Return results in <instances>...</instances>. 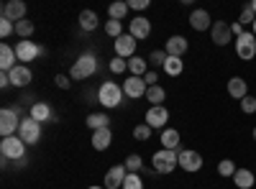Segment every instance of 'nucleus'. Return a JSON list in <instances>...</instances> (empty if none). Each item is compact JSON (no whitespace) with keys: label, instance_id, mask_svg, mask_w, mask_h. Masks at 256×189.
<instances>
[{"label":"nucleus","instance_id":"1","mask_svg":"<svg viewBox=\"0 0 256 189\" xmlns=\"http://www.w3.org/2000/svg\"><path fill=\"white\" fill-rule=\"evenodd\" d=\"M152 164H154V172L156 174H172L177 166H180V154L177 151H169V149H162V151L154 154Z\"/></svg>","mask_w":256,"mask_h":189},{"label":"nucleus","instance_id":"2","mask_svg":"<svg viewBox=\"0 0 256 189\" xmlns=\"http://www.w3.org/2000/svg\"><path fill=\"white\" fill-rule=\"evenodd\" d=\"M98 100L102 108H118L123 102V87L116 85V82H102L98 90Z\"/></svg>","mask_w":256,"mask_h":189},{"label":"nucleus","instance_id":"3","mask_svg":"<svg viewBox=\"0 0 256 189\" xmlns=\"http://www.w3.org/2000/svg\"><path fill=\"white\" fill-rule=\"evenodd\" d=\"M95 69H98V59L92 54H82L70 69V79H88L95 74Z\"/></svg>","mask_w":256,"mask_h":189},{"label":"nucleus","instance_id":"4","mask_svg":"<svg viewBox=\"0 0 256 189\" xmlns=\"http://www.w3.org/2000/svg\"><path fill=\"white\" fill-rule=\"evenodd\" d=\"M18 136L26 146H36L38 138H41V123H36L31 115L20 120V128H18Z\"/></svg>","mask_w":256,"mask_h":189},{"label":"nucleus","instance_id":"5","mask_svg":"<svg viewBox=\"0 0 256 189\" xmlns=\"http://www.w3.org/2000/svg\"><path fill=\"white\" fill-rule=\"evenodd\" d=\"M18 128H20L18 113L10 110V108H3V110H0V136H3V138H10Z\"/></svg>","mask_w":256,"mask_h":189},{"label":"nucleus","instance_id":"6","mask_svg":"<svg viewBox=\"0 0 256 189\" xmlns=\"http://www.w3.org/2000/svg\"><path fill=\"white\" fill-rule=\"evenodd\" d=\"M0 154H3L6 159H24V154H26V143L20 141V136L3 138V141H0Z\"/></svg>","mask_w":256,"mask_h":189},{"label":"nucleus","instance_id":"7","mask_svg":"<svg viewBox=\"0 0 256 189\" xmlns=\"http://www.w3.org/2000/svg\"><path fill=\"white\" fill-rule=\"evenodd\" d=\"M236 54L244 61H248V59L256 56V36H254V31H246L244 36L236 38Z\"/></svg>","mask_w":256,"mask_h":189},{"label":"nucleus","instance_id":"8","mask_svg":"<svg viewBox=\"0 0 256 189\" xmlns=\"http://www.w3.org/2000/svg\"><path fill=\"white\" fill-rule=\"evenodd\" d=\"M180 169H184V172H190V174L200 172V169H202V156H200L198 151H192V149L180 151Z\"/></svg>","mask_w":256,"mask_h":189},{"label":"nucleus","instance_id":"9","mask_svg":"<svg viewBox=\"0 0 256 189\" xmlns=\"http://www.w3.org/2000/svg\"><path fill=\"white\" fill-rule=\"evenodd\" d=\"M146 92H148V85L144 82V77H128L123 82V95H128V97L138 100V97H146Z\"/></svg>","mask_w":256,"mask_h":189},{"label":"nucleus","instance_id":"10","mask_svg":"<svg viewBox=\"0 0 256 189\" xmlns=\"http://www.w3.org/2000/svg\"><path fill=\"white\" fill-rule=\"evenodd\" d=\"M169 123V110L164 105H152V108L146 110V125H152V128H164Z\"/></svg>","mask_w":256,"mask_h":189},{"label":"nucleus","instance_id":"11","mask_svg":"<svg viewBox=\"0 0 256 189\" xmlns=\"http://www.w3.org/2000/svg\"><path fill=\"white\" fill-rule=\"evenodd\" d=\"M210 36H212V44H218V46H226V44L233 41V31H230V26L226 23V20H216L212 28H210Z\"/></svg>","mask_w":256,"mask_h":189},{"label":"nucleus","instance_id":"12","mask_svg":"<svg viewBox=\"0 0 256 189\" xmlns=\"http://www.w3.org/2000/svg\"><path fill=\"white\" fill-rule=\"evenodd\" d=\"M24 15H26V3L24 0H8V3L3 5V18L13 20V23L24 20Z\"/></svg>","mask_w":256,"mask_h":189},{"label":"nucleus","instance_id":"13","mask_svg":"<svg viewBox=\"0 0 256 189\" xmlns=\"http://www.w3.org/2000/svg\"><path fill=\"white\" fill-rule=\"evenodd\" d=\"M126 177H128V169H126L123 164L108 169V174H105V189H118V187H123Z\"/></svg>","mask_w":256,"mask_h":189},{"label":"nucleus","instance_id":"14","mask_svg":"<svg viewBox=\"0 0 256 189\" xmlns=\"http://www.w3.org/2000/svg\"><path fill=\"white\" fill-rule=\"evenodd\" d=\"M136 54V38L131 33H123L116 38V56H134Z\"/></svg>","mask_w":256,"mask_h":189},{"label":"nucleus","instance_id":"15","mask_svg":"<svg viewBox=\"0 0 256 189\" xmlns=\"http://www.w3.org/2000/svg\"><path fill=\"white\" fill-rule=\"evenodd\" d=\"M38 54H41V49L34 44V41H18V44H16V56H18V61H34Z\"/></svg>","mask_w":256,"mask_h":189},{"label":"nucleus","instance_id":"16","mask_svg":"<svg viewBox=\"0 0 256 189\" xmlns=\"http://www.w3.org/2000/svg\"><path fill=\"white\" fill-rule=\"evenodd\" d=\"M212 23H216V20H210V13L202 10V8L190 13V26L195 31H208V28H212Z\"/></svg>","mask_w":256,"mask_h":189},{"label":"nucleus","instance_id":"17","mask_svg":"<svg viewBox=\"0 0 256 189\" xmlns=\"http://www.w3.org/2000/svg\"><path fill=\"white\" fill-rule=\"evenodd\" d=\"M187 38L184 36H172V38H166V46H164V51L169 54V56H184L187 54Z\"/></svg>","mask_w":256,"mask_h":189},{"label":"nucleus","instance_id":"18","mask_svg":"<svg viewBox=\"0 0 256 189\" xmlns=\"http://www.w3.org/2000/svg\"><path fill=\"white\" fill-rule=\"evenodd\" d=\"M148 33H152V20L144 18V15H136L131 20V36L134 38H146Z\"/></svg>","mask_w":256,"mask_h":189},{"label":"nucleus","instance_id":"19","mask_svg":"<svg viewBox=\"0 0 256 189\" xmlns=\"http://www.w3.org/2000/svg\"><path fill=\"white\" fill-rule=\"evenodd\" d=\"M8 77H10V85L26 87L28 82H31V69H28V67H13V69L8 72Z\"/></svg>","mask_w":256,"mask_h":189},{"label":"nucleus","instance_id":"20","mask_svg":"<svg viewBox=\"0 0 256 189\" xmlns=\"http://www.w3.org/2000/svg\"><path fill=\"white\" fill-rule=\"evenodd\" d=\"M228 95H230V97H236V100H244V97L248 95L246 79H241V77H230V79H228Z\"/></svg>","mask_w":256,"mask_h":189},{"label":"nucleus","instance_id":"21","mask_svg":"<svg viewBox=\"0 0 256 189\" xmlns=\"http://www.w3.org/2000/svg\"><path fill=\"white\" fill-rule=\"evenodd\" d=\"M113 141V133L110 128H100V131H92V149L95 151H105Z\"/></svg>","mask_w":256,"mask_h":189},{"label":"nucleus","instance_id":"22","mask_svg":"<svg viewBox=\"0 0 256 189\" xmlns=\"http://www.w3.org/2000/svg\"><path fill=\"white\" fill-rule=\"evenodd\" d=\"M16 51L8 46V44H0V69L3 72H10L13 67H16Z\"/></svg>","mask_w":256,"mask_h":189},{"label":"nucleus","instance_id":"23","mask_svg":"<svg viewBox=\"0 0 256 189\" xmlns=\"http://www.w3.org/2000/svg\"><path fill=\"white\" fill-rule=\"evenodd\" d=\"M31 118L36 123H46V120H54V113H52V108H49L46 102H36L34 108H31Z\"/></svg>","mask_w":256,"mask_h":189},{"label":"nucleus","instance_id":"24","mask_svg":"<svg viewBox=\"0 0 256 189\" xmlns=\"http://www.w3.org/2000/svg\"><path fill=\"white\" fill-rule=\"evenodd\" d=\"M162 143H164V149L177 151V149H180V131H174V128H164V131H162Z\"/></svg>","mask_w":256,"mask_h":189},{"label":"nucleus","instance_id":"25","mask_svg":"<svg viewBox=\"0 0 256 189\" xmlns=\"http://www.w3.org/2000/svg\"><path fill=\"white\" fill-rule=\"evenodd\" d=\"M233 182H236L238 189H251L256 179H254V172H248V169H238L236 174H233Z\"/></svg>","mask_w":256,"mask_h":189},{"label":"nucleus","instance_id":"26","mask_svg":"<svg viewBox=\"0 0 256 189\" xmlns=\"http://www.w3.org/2000/svg\"><path fill=\"white\" fill-rule=\"evenodd\" d=\"M166 74H172V77H177V74H182V69H184V61L180 59V56H169L166 59V64L162 67Z\"/></svg>","mask_w":256,"mask_h":189},{"label":"nucleus","instance_id":"27","mask_svg":"<svg viewBox=\"0 0 256 189\" xmlns=\"http://www.w3.org/2000/svg\"><path fill=\"white\" fill-rule=\"evenodd\" d=\"M128 69H131V74L134 77H146V61L141 59V56H131V59H128Z\"/></svg>","mask_w":256,"mask_h":189},{"label":"nucleus","instance_id":"28","mask_svg":"<svg viewBox=\"0 0 256 189\" xmlns=\"http://www.w3.org/2000/svg\"><path fill=\"white\" fill-rule=\"evenodd\" d=\"M80 26H82L84 31L98 28V13H92V10H82V13H80Z\"/></svg>","mask_w":256,"mask_h":189},{"label":"nucleus","instance_id":"29","mask_svg":"<svg viewBox=\"0 0 256 189\" xmlns=\"http://www.w3.org/2000/svg\"><path fill=\"white\" fill-rule=\"evenodd\" d=\"M108 115H102V113H92V115H88V125L92 131H100V128H108Z\"/></svg>","mask_w":256,"mask_h":189},{"label":"nucleus","instance_id":"30","mask_svg":"<svg viewBox=\"0 0 256 189\" xmlns=\"http://www.w3.org/2000/svg\"><path fill=\"white\" fill-rule=\"evenodd\" d=\"M164 97H166V92H164V87H159V85L148 87V92H146V100H148V102H154V105H162Z\"/></svg>","mask_w":256,"mask_h":189},{"label":"nucleus","instance_id":"31","mask_svg":"<svg viewBox=\"0 0 256 189\" xmlns=\"http://www.w3.org/2000/svg\"><path fill=\"white\" fill-rule=\"evenodd\" d=\"M152 125H146V123H138L136 125V128H134V138L136 141H148V138H152Z\"/></svg>","mask_w":256,"mask_h":189},{"label":"nucleus","instance_id":"32","mask_svg":"<svg viewBox=\"0 0 256 189\" xmlns=\"http://www.w3.org/2000/svg\"><path fill=\"white\" fill-rule=\"evenodd\" d=\"M108 13H110V20H120V18L128 13V3H120V0H118V3H113V5L108 8Z\"/></svg>","mask_w":256,"mask_h":189},{"label":"nucleus","instance_id":"33","mask_svg":"<svg viewBox=\"0 0 256 189\" xmlns=\"http://www.w3.org/2000/svg\"><path fill=\"white\" fill-rule=\"evenodd\" d=\"M141 164H144V161H141V156H138V154H131V156L126 159V164H123V166L128 169V174H138Z\"/></svg>","mask_w":256,"mask_h":189},{"label":"nucleus","instance_id":"34","mask_svg":"<svg viewBox=\"0 0 256 189\" xmlns=\"http://www.w3.org/2000/svg\"><path fill=\"white\" fill-rule=\"evenodd\" d=\"M236 172H238V169H236V164H233L230 159H223V161L218 164V174H220V177H233Z\"/></svg>","mask_w":256,"mask_h":189},{"label":"nucleus","instance_id":"35","mask_svg":"<svg viewBox=\"0 0 256 189\" xmlns=\"http://www.w3.org/2000/svg\"><path fill=\"white\" fill-rule=\"evenodd\" d=\"M16 33L24 36V38H28V36L34 33V23H31V20H18V23H16Z\"/></svg>","mask_w":256,"mask_h":189},{"label":"nucleus","instance_id":"36","mask_svg":"<svg viewBox=\"0 0 256 189\" xmlns=\"http://www.w3.org/2000/svg\"><path fill=\"white\" fill-rule=\"evenodd\" d=\"M120 189H144V182H141V177H138V174H128Z\"/></svg>","mask_w":256,"mask_h":189},{"label":"nucleus","instance_id":"37","mask_svg":"<svg viewBox=\"0 0 256 189\" xmlns=\"http://www.w3.org/2000/svg\"><path fill=\"white\" fill-rule=\"evenodd\" d=\"M105 33L113 36V38L123 36V26H120V20H108V23H105Z\"/></svg>","mask_w":256,"mask_h":189},{"label":"nucleus","instance_id":"38","mask_svg":"<svg viewBox=\"0 0 256 189\" xmlns=\"http://www.w3.org/2000/svg\"><path fill=\"white\" fill-rule=\"evenodd\" d=\"M254 20H256V13H254V8H251V3H248V5L241 10L238 23H241V26H246V23H251V26H254Z\"/></svg>","mask_w":256,"mask_h":189},{"label":"nucleus","instance_id":"39","mask_svg":"<svg viewBox=\"0 0 256 189\" xmlns=\"http://www.w3.org/2000/svg\"><path fill=\"white\" fill-rule=\"evenodd\" d=\"M166 59H169V54H166L164 49H162V51H152V56H148V61H152V64H156V67H164Z\"/></svg>","mask_w":256,"mask_h":189},{"label":"nucleus","instance_id":"40","mask_svg":"<svg viewBox=\"0 0 256 189\" xmlns=\"http://www.w3.org/2000/svg\"><path fill=\"white\" fill-rule=\"evenodd\" d=\"M13 31H16V23H13V20H8V18H0V36L8 38Z\"/></svg>","mask_w":256,"mask_h":189},{"label":"nucleus","instance_id":"41","mask_svg":"<svg viewBox=\"0 0 256 189\" xmlns=\"http://www.w3.org/2000/svg\"><path fill=\"white\" fill-rule=\"evenodd\" d=\"M241 110H244L246 115H251V113H256V97H251V95H246V97L241 100Z\"/></svg>","mask_w":256,"mask_h":189},{"label":"nucleus","instance_id":"42","mask_svg":"<svg viewBox=\"0 0 256 189\" xmlns=\"http://www.w3.org/2000/svg\"><path fill=\"white\" fill-rule=\"evenodd\" d=\"M128 69V61L126 59H120V56H116L113 61H110V72H116V74H120V72H126Z\"/></svg>","mask_w":256,"mask_h":189},{"label":"nucleus","instance_id":"43","mask_svg":"<svg viewBox=\"0 0 256 189\" xmlns=\"http://www.w3.org/2000/svg\"><path fill=\"white\" fill-rule=\"evenodd\" d=\"M54 82H56V87H59V90H70V87H72V79H70V77H64V74H56Z\"/></svg>","mask_w":256,"mask_h":189},{"label":"nucleus","instance_id":"44","mask_svg":"<svg viewBox=\"0 0 256 189\" xmlns=\"http://www.w3.org/2000/svg\"><path fill=\"white\" fill-rule=\"evenodd\" d=\"M128 8H131V10H146L148 8V0H131Z\"/></svg>","mask_w":256,"mask_h":189},{"label":"nucleus","instance_id":"45","mask_svg":"<svg viewBox=\"0 0 256 189\" xmlns=\"http://www.w3.org/2000/svg\"><path fill=\"white\" fill-rule=\"evenodd\" d=\"M144 82H146L148 87H154V85H156V72L148 69V72H146V77H144Z\"/></svg>","mask_w":256,"mask_h":189},{"label":"nucleus","instance_id":"46","mask_svg":"<svg viewBox=\"0 0 256 189\" xmlns=\"http://www.w3.org/2000/svg\"><path fill=\"white\" fill-rule=\"evenodd\" d=\"M230 31H233V36H236V38H238V36H244V33H246V31H244V26H241V23H233V26H230Z\"/></svg>","mask_w":256,"mask_h":189},{"label":"nucleus","instance_id":"47","mask_svg":"<svg viewBox=\"0 0 256 189\" xmlns=\"http://www.w3.org/2000/svg\"><path fill=\"white\" fill-rule=\"evenodd\" d=\"M10 85V77H8V72H3L0 74V87H8Z\"/></svg>","mask_w":256,"mask_h":189},{"label":"nucleus","instance_id":"48","mask_svg":"<svg viewBox=\"0 0 256 189\" xmlns=\"http://www.w3.org/2000/svg\"><path fill=\"white\" fill-rule=\"evenodd\" d=\"M251 8H254V13H256V0H254V3H251Z\"/></svg>","mask_w":256,"mask_h":189},{"label":"nucleus","instance_id":"49","mask_svg":"<svg viewBox=\"0 0 256 189\" xmlns=\"http://www.w3.org/2000/svg\"><path fill=\"white\" fill-rule=\"evenodd\" d=\"M254 36H256V20H254Z\"/></svg>","mask_w":256,"mask_h":189},{"label":"nucleus","instance_id":"50","mask_svg":"<svg viewBox=\"0 0 256 189\" xmlns=\"http://www.w3.org/2000/svg\"><path fill=\"white\" fill-rule=\"evenodd\" d=\"M254 141H256V128H254Z\"/></svg>","mask_w":256,"mask_h":189},{"label":"nucleus","instance_id":"51","mask_svg":"<svg viewBox=\"0 0 256 189\" xmlns=\"http://www.w3.org/2000/svg\"><path fill=\"white\" fill-rule=\"evenodd\" d=\"M90 189H102V187H90Z\"/></svg>","mask_w":256,"mask_h":189}]
</instances>
